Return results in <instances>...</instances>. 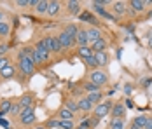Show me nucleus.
I'll return each instance as SVG.
<instances>
[{
	"instance_id": "f257e3e1",
	"label": "nucleus",
	"mask_w": 152,
	"mask_h": 129,
	"mask_svg": "<svg viewBox=\"0 0 152 129\" xmlns=\"http://www.w3.org/2000/svg\"><path fill=\"white\" fill-rule=\"evenodd\" d=\"M89 82H93L94 86H98V87H102L108 82V77H107L105 72H102V70L96 68V70H93V72L89 73Z\"/></svg>"
},
{
	"instance_id": "f03ea898",
	"label": "nucleus",
	"mask_w": 152,
	"mask_h": 129,
	"mask_svg": "<svg viewBox=\"0 0 152 129\" xmlns=\"http://www.w3.org/2000/svg\"><path fill=\"white\" fill-rule=\"evenodd\" d=\"M19 122L23 126H28V124H33L35 122V112H33V106H28V108H23L21 114H19Z\"/></svg>"
},
{
	"instance_id": "7ed1b4c3",
	"label": "nucleus",
	"mask_w": 152,
	"mask_h": 129,
	"mask_svg": "<svg viewBox=\"0 0 152 129\" xmlns=\"http://www.w3.org/2000/svg\"><path fill=\"white\" fill-rule=\"evenodd\" d=\"M108 2L107 0H100V2H93V9H94V12L96 14H100L102 17H105V19H110V21H115V17L110 14V12H107L105 7L103 5H107Z\"/></svg>"
},
{
	"instance_id": "20e7f679",
	"label": "nucleus",
	"mask_w": 152,
	"mask_h": 129,
	"mask_svg": "<svg viewBox=\"0 0 152 129\" xmlns=\"http://www.w3.org/2000/svg\"><path fill=\"white\" fill-rule=\"evenodd\" d=\"M19 70L23 72V75H33L35 73V63L31 58H25V59H19Z\"/></svg>"
},
{
	"instance_id": "39448f33",
	"label": "nucleus",
	"mask_w": 152,
	"mask_h": 129,
	"mask_svg": "<svg viewBox=\"0 0 152 129\" xmlns=\"http://www.w3.org/2000/svg\"><path fill=\"white\" fill-rule=\"evenodd\" d=\"M110 108H112V103H110V101H102V103H98V105L94 106V117L103 119V117L110 112Z\"/></svg>"
},
{
	"instance_id": "423d86ee",
	"label": "nucleus",
	"mask_w": 152,
	"mask_h": 129,
	"mask_svg": "<svg viewBox=\"0 0 152 129\" xmlns=\"http://www.w3.org/2000/svg\"><path fill=\"white\" fill-rule=\"evenodd\" d=\"M58 42H60V45H61V49H70L72 47V44L75 42L66 31H61L60 35H58Z\"/></svg>"
},
{
	"instance_id": "0eeeda50",
	"label": "nucleus",
	"mask_w": 152,
	"mask_h": 129,
	"mask_svg": "<svg viewBox=\"0 0 152 129\" xmlns=\"http://www.w3.org/2000/svg\"><path fill=\"white\" fill-rule=\"evenodd\" d=\"M86 31H88V42L94 44V42H98V40L102 39V31L96 28V26H93V28L86 30Z\"/></svg>"
},
{
	"instance_id": "6e6552de",
	"label": "nucleus",
	"mask_w": 152,
	"mask_h": 129,
	"mask_svg": "<svg viewBox=\"0 0 152 129\" xmlns=\"http://www.w3.org/2000/svg\"><path fill=\"white\" fill-rule=\"evenodd\" d=\"M124 115H126L124 105H122V103H115V105L112 106V119H122Z\"/></svg>"
},
{
	"instance_id": "1a4fd4ad",
	"label": "nucleus",
	"mask_w": 152,
	"mask_h": 129,
	"mask_svg": "<svg viewBox=\"0 0 152 129\" xmlns=\"http://www.w3.org/2000/svg\"><path fill=\"white\" fill-rule=\"evenodd\" d=\"M75 42L79 44L80 47H86V45L89 44V42H88V31H86V30H79V31H77Z\"/></svg>"
},
{
	"instance_id": "9d476101",
	"label": "nucleus",
	"mask_w": 152,
	"mask_h": 129,
	"mask_svg": "<svg viewBox=\"0 0 152 129\" xmlns=\"http://www.w3.org/2000/svg\"><path fill=\"white\" fill-rule=\"evenodd\" d=\"M77 106H79V110H82V112H91L93 110V105L89 103V100H88L86 96H82L80 100L77 101Z\"/></svg>"
},
{
	"instance_id": "9b49d317",
	"label": "nucleus",
	"mask_w": 152,
	"mask_h": 129,
	"mask_svg": "<svg viewBox=\"0 0 152 129\" xmlns=\"http://www.w3.org/2000/svg\"><path fill=\"white\" fill-rule=\"evenodd\" d=\"M61 9V4L58 2V0H54V2H49V7H47V16H56L58 12H60Z\"/></svg>"
},
{
	"instance_id": "f8f14e48",
	"label": "nucleus",
	"mask_w": 152,
	"mask_h": 129,
	"mask_svg": "<svg viewBox=\"0 0 152 129\" xmlns=\"http://www.w3.org/2000/svg\"><path fill=\"white\" fill-rule=\"evenodd\" d=\"M19 106H21V110L23 108H28V106H31V103H33V98H31V94H23L21 98H19Z\"/></svg>"
},
{
	"instance_id": "ddd939ff",
	"label": "nucleus",
	"mask_w": 152,
	"mask_h": 129,
	"mask_svg": "<svg viewBox=\"0 0 152 129\" xmlns=\"http://www.w3.org/2000/svg\"><path fill=\"white\" fill-rule=\"evenodd\" d=\"M14 73H16V68L12 66V65H7V66L0 72V77H2V79H12Z\"/></svg>"
},
{
	"instance_id": "4468645a",
	"label": "nucleus",
	"mask_w": 152,
	"mask_h": 129,
	"mask_svg": "<svg viewBox=\"0 0 152 129\" xmlns=\"http://www.w3.org/2000/svg\"><path fill=\"white\" fill-rule=\"evenodd\" d=\"M91 49H93V52H105V49H107V42L103 40V39H100L98 42H94L91 45Z\"/></svg>"
},
{
	"instance_id": "2eb2a0df",
	"label": "nucleus",
	"mask_w": 152,
	"mask_h": 129,
	"mask_svg": "<svg viewBox=\"0 0 152 129\" xmlns=\"http://www.w3.org/2000/svg\"><path fill=\"white\" fill-rule=\"evenodd\" d=\"M66 9H68L70 14H79V12H80V4L75 2V0H70V2L66 4Z\"/></svg>"
},
{
	"instance_id": "dca6fc26",
	"label": "nucleus",
	"mask_w": 152,
	"mask_h": 129,
	"mask_svg": "<svg viewBox=\"0 0 152 129\" xmlns=\"http://www.w3.org/2000/svg\"><path fill=\"white\" fill-rule=\"evenodd\" d=\"M12 103H14V101H11V100H2V101H0V115L9 114V112H11Z\"/></svg>"
},
{
	"instance_id": "f3484780",
	"label": "nucleus",
	"mask_w": 152,
	"mask_h": 129,
	"mask_svg": "<svg viewBox=\"0 0 152 129\" xmlns=\"http://www.w3.org/2000/svg\"><path fill=\"white\" fill-rule=\"evenodd\" d=\"M86 98L89 100V103H91L93 106H96L98 103H102V91H100V93H89Z\"/></svg>"
},
{
	"instance_id": "a211bd4d",
	"label": "nucleus",
	"mask_w": 152,
	"mask_h": 129,
	"mask_svg": "<svg viewBox=\"0 0 152 129\" xmlns=\"http://www.w3.org/2000/svg\"><path fill=\"white\" fill-rule=\"evenodd\" d=\"M94 59H96L98 66H105L107 63H108V56H107V52H94Z\"/></svg>"
},
{
	"instance_id": "6ab92c4d",
	"label": "nucleus",
	"mask_w": 152,
	"mask_h": 129,
	"mask_svg": "<svg viewBox=\"0 0 152 129\" xmlns=\"http://www.w3.org/2000/svg\"><path fill=\"white\" fill-rule=\"evenodd\" d=\"M129 5H131V9H133L135 12H142V11L145 9V2H143V0H131Z\"/></svg>"
},
{
	"instance_id": "aec40b11",
	"label": "nucleus",
	"mask_w": 152,
	"mask_h": 129,
	"mask_svg": "<svg viewBox=\"0 0 152 129\" xmlns=\"http://www.w3.org/2000/svg\"><path fill=\"white\" fill-rule=\"evenodd\" d=\"M112 9H114V12H115V14H124L128 7H126V2H114Z\"/></svg>"
},
{
	"instance_id": "412c9836",
	"label": "nucleus",
	"mask_w": 152,
	"mask_h": 129,
	"mask_svg": "<svg viewBox=\"0 0 152 129\" xmlns=\"http://www.w3.org/2000/svg\"><path fill=\"white\" fill-rule=\"evenodd\" d=\"M47 7H49V2H47V0H39V4H37L35 11H37L39 14H46V12H47Z\"/></svg>"
},
{
	"instance_id": "4be33fe9",
	"label": "nucleus",
	"mask_w": 152,
	"mask_h": 129,
	"mask_svg": "<svg viewBox=\"0 0 152 129\" xmlns=\"http://www.w3.org/2000/svg\"><path fill=\"white\" fill-rule=\"evenodd\" d=\"M93 54H94V52H93L91 47H88V45H86V47H79V56L82 58V59H88V58L93 56Z\"/></svg>"
},
{
	"instance_id": "5701e85b",
	"label": "nucleus",
	"mask_w": 152,
	"mask_h": 129,
	"mask_svg": "<svg viewBox=\"0 0 152 129\" xmlns=\"http://www.w3.org/2000/svg\"><path fill=\"white\" fill-rule=\"evenodd\" d=\"M58 115H60V120H74V114L66 108H61Z\"/></svg>"
},
{
	"instance_id": "b1692460",
	"label": "nucleus",
	"mask_w": 152,
	"mask_h": 129,
	"mask_svg": "<svg viewBox=\"0 0 152 129\" xmlns=\"http://www.w3.org/2000/svg\"><path fill=\"white\" fill-rule=\"evenodd\" d=\"M147 119H149V117H145V115H138L137 119L133 120V124H135L137 128H140V129H145V124H147Z\"/></svg>"
},
{
	"instance_id": "393cba45",
	"label": "nucleus",
	"mask_w": 152,
	"mask_h": 129,
	"mask_svg": "<svg viewBox=\"0 0 152 129\" xmlns=\"http://www.w3.org/2000/svg\"><path fill=\"white\" fill-rule=\"evenodd\" d=\"M31 51H33V47H23V49H19V52H18V58H19V59L31 58Z\"/></svg>"
},
{
	"instance_id": "a878e982",
	"label": "nucleus",
	"mask_w": 152,
	"mask_h": 129,
	"mask_svg": "<svg viewBox=\"0 0 152 129\" xmlns=\"http://www.w3.org/2000/svg\"><path fill=\"white\" fill-rule=\"evenodd\" d=\"M79 16H80V19H82V21H89V23H93V25L96 23V19L93 17V14H91V12H88V11H84V12H80Z\"/></svg>"
},
{
	"instance_id": "bb28decb",
	"label": "nucleus",
	"mask_w": 152,
	"mask_h": 129,
	"mask_svg": "<svg viewBox=\"0 0 152 129\" xmlns=\"http://www.w3.org/2000/svg\"><path fill=\"white\" fill-rule=\"evenodd\" d=\"M110 129H124V122L121 119H112L110 120Z\"/></svg>"
},
{
	"instance_id": "cd10ccee",
	"label": "nucleus",
	"mask_w": 152,
	"mask_h": 129,
	"mask_svg": "<svg viewBox=\"0 0 152 129\" xmlns=\"http://www.w3.org/2000/svg\"><path fill=\"white\" fill-rule=\"evenodd\" d=\"M65 108H66V110H70V112H72V114H75V112H79V106H77V103L75 101H66V105H65Z\"/></svg>"
},
{
	"instance_id": "c85d7f7f",
	"label": "nucleus",
	"mask_w": 152,
	"mask_h": 129,
	"mask_svg": "<svg viewBox=\"0 0 152 129\" xmlns=\"http://www.w3.org/2000/svg\"><path fill=\"white\" fill-rule=\"evenodd\" d=\"M60 128L61 129H75L74 120H60Z\"/></svg>"
},
{
	"instance_id": "c756f323",
	"label": "nucleus",
	"mask_w": 152,
	"mask_h": 129,
	"mask_svg": "<svg viewBox=\"0 0 152 129\" xmlns=\"http://www.w3.org/2000/svg\"><path fill=\"white\" fill-rule=\"evenodd\" d=\"M84 89H86L88 93H100V87L94 86L93 82H86V84H84Z\"/></svg>"
},
{
	"instance_id": "7c9ffc66",
	"label": "nucleus",
	"mask_w": 152,
	"mask_h": 129,
	"mask_svg": "<svg viewBox=\"0 0 152 129\" xmlns=\"http://www.w3.org/2000/svg\"><path fill=\"white\" fill-rule=\"evenodd\" d=\"M65 31H66V33H68L74 40H75V35H77V31H79V28H77L75 25H70V26H66V30H65Z\"/></svg>"
},
{
	"instance_id": "2f4dec72",
	"label": "nucleus",
	"mask_w": 152,
	"mask_h": 129,
	"mask_svg": "<svg viewBox=\"0 0 152 129\" xmlns=\"http://www.w3.org/2000/svg\"><path fill=\"white\" fill-rule=\"evenodd\" d=\"M9 25H7V23H4V21H2V23H0V37H5V35H9Z\"/></svg>"
},
{
	"instance_id": "473e14b6",
	"label": "nucleus",
	"mask_w": 152,
	"mask_h": 129,
	"mask_svg": "<svg viewBox=\"0 0 152 129\" xmlns=\"http://www.w3.org/2000/svg\"><path fill=\"white\" fill-rule=\"evenodd\" d=\"M84 63H86L88 66L94 68V70H96V66H98V63H96V59H94V54H93V56H89L88 59H84Z\"/></svg>"
},
{
	"instance_id": "72a5a7b5",
	"label": "nucleus",
	"mask_w": 152,
	"mask_h": 129,
	"mask_svg": "<svg viewBox=\"0 0 152 129\" xmlns=\"http://www.w3.org/2000/svg\"><path fill=\"white\" fill-rule=\"evenodd\" d=\"M46 128L53 129V128H60V119H51V120H47Z\"/></svg>"
},
{
	"instance_id": "f704fd0d",
	"label": "nucleus",
	"mask_w": 152,
	"mask_h": 129,
	"mask_svg": "<svg viewBox=\"0 0 152 129\" xmlns=\"http://www.w3.org/2000/svg\"><path fill=\"white\" fill-rule=\"evenodd\" d=\"M11 115H18L21 114V106H19V103H12V106H11V112H9Z\"/></svg>"
},
{
	"instance_id": "c9c22d12",
	"label": "nucleus",
	"mask_w": 152,
	"mask_h": 129,
	"mask_svg": "<svg viewBox=\"0 0 152 129\" xmlns=\"http://www.w3.org/2000/svg\"><path fill=\"white\" fill-rule=\"evenodd\" d=\"M7 65H11V61H9V58H0V72H2V70H4V68H5V66H7Z\"/></svg>"
},
{
	"instance_id": "e433bc0d",
	"label": "nucleus",
	"mask_w": 152,
	"mask_h": 129,
	"mask_svg": "<svg viewBox=\"0 0 152 129\" xmlns=\"http://www.w3.org/2000/svg\"><path fill=\"white\" fill-rule=\"evenodd\" d=\"M44 40H46V47L49 52H53V37H44Z\"/></svg>"
},
{
	"instance_id": "4c0bfd02",
	"label": "nucleus",
	"mask_w": 152,
	"mask_h": 129,
	"mask_svg": "<svg viewBox=\"0 0 152 129\" xmlns=\"http://www.w3.org/2000/svg\"><path fill=\"white\" fill-rule=\"evenodd\" d=\"M7 49H9V47H7L5 44H2V45H0V58H4V56H5V52H7Z\"/></svg>"
},
{
	"instance_id": "58836bf2",
	"label": "nucleus",
	"mask_w": 152,
	"mask_h": 129,
	"mask_svg": "<svg viewBox=\"0 0 152 129\" xmlns=\"http://www.w3.org/2000/svg\"><path fill=\"white\" fill-rule=\"evenodd\" d=\"M28 2H30V0H18V2H16V5H19V7H26V5H28ZM28 7H30V5H28Z\"/></svg>"
},
{
	"instance_id": "ea45409f",
	"label": "nucleus",
	"mask_w": 152,
	"mask_h": 129,
	"mask_svg": "<svg viewBox=\"0 0 152 129\" xmlns=\"http://www.w3.org/2000/svg\"><path fill=\"white\" fill-rule=\"evenodd\" d=\"M131 91H133V86H131V84H128V86H124V93H126L128 96L131 94Z\"/></svg>"
},
{
	"instance_id": "a19ab883",
	"label": "nucleus",
	"mask_w": 152,
	"mask_h": 129,
	"mask_svg": "<svg viewBox=\"0 0 152 129\" xmlns=\"http://www.w3.org/2000/svg\"><path fill=\"white\" fill-rule=\"evenodd\" d=\"M0 126H4V128H9V122H7V120H4V119H2V115H0Z\"/></svg>"
},
{
	"instance_id": "79ce46f5",
	"label": "nucleus",
	"mask_w": 152,
	"mask_h": 129,
	"mask_svg": "<svg viewBox=\"0 0 152 129\" xmlns=\"http://www.w3.org/2000/svg\"><path fill=\"white\" fill-rule=\"evenodd\" d=\"M145 129H152V119H151V117L147 119V124H145Z\"/></svg>"
},
{
	"instance_id": "37998d69",
	"label": "nucleus",
	"mask_w": 152,
	"mask_h": 129,
	"mask_svg": "<svg viewBox=\"0 0 152 129\" xmlns=\"http://www.w3.org/2000/svg\"><path fill=\"white\" fill-rule=\"evenodd\" d=\"M37 4H39V0H30V2H28L30 7H37Z\"/></svg>"
},
{
	"instance_id": "c03bdc74",
	"label": "nucleus",
	"mask_w": 152,
	"mask_h": 129,
	"mask_svg": "<svg viewBox=\"0 0 152 129\" xmlns=\"http://www.w3.org/2000/svg\"><path fill=\"white\" fill-rule=\"evenodd\" d=\"M126 106H128V108H133V101L128 100V101H126Z\"/></svg>"
},
{
	"instance_id": "a18cd8bd",
	"label": "nucleus",
	"mask_w": 152,
	"mask_h": 129,
	"mask_svg": "<svg viewBox=\"0 0 152 129\" xmlns=\"http://www.w3.org/2000/svg\"><path fill=\"white\" fill-rule=\"evenodd\" d=\"M33 129H47V128H46V126H35Z\"/></svg>"
},
{
	"instance_id": "49530a36",
	"label": "nucleus",
	"mask_w": 152,
	"mask_h": 129,
	"mask_svg": "<svg viewBox=\"0 0 152 129\" xmlns=\"http://www.w3.org/2000/svg\"><path fill=\"white\" fill-rule=\"evenodd\" d=\"M2 21H4V12L0 11V23H2Z\"/></svg>"
},
{
	"instance_id": "de8ad7c7",
	"label": "nucleus",
	"mask_w": 152,
	"mask_h": 129,
	"mask_svg": "<svg viewBox=\"0 0 152 129\" xmlns=\"http://www.w3.org/2000/svg\"><path fill=\"white\" fill-rule=\"evenodd\" d=\"M149 45H151V49H152V37L149 39Z\"/></svg>"
},
{
	"instance_id": "09e8293b",
	"label": "nucleus",
	"mask_w": 152,
	"mask_h": 129,
	"mask_svg": "<svg viewBox=\"0 0 152 129\" xmlns=\"http://www.w3.org/2000/svg\"><path fill=\"white\" fill-rule=\"evenodd\" d=\"M131 129H140V128H137V126H135V124H131Z\"/></svg>"
},
{
	"instance_id": "8fccbe9b",
	"label": "nucleus",
	"mask_w": 152,
	"mask_h": 129,
	"mask_svg": "<svg viewBox=\"0 0 152 129\" xmlns=\"http://www.w3.org/2000/svg\"><path fill=\"white\" fill-rule=\"evenodd\" d=\"M149 17H152V11H151V12H149Z\"/></svg>"
},
{
	"instance_id": "3c124183",
	"label": "nucleus",
	"mask_w": 152,
	"mask_h": 129,
	"mask_svg": "<svg viewBox=\"0 0 152 129\" xmlns=\"http://www.w3.org/2000/svg\"><path fill=\"white\" fill-rule=\"evenodd\" d=\"M53 129H61V128H53Z\"/></svg>"
}]
</instances>
